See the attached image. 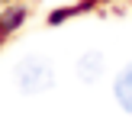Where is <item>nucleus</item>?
Listing matches in <instances>:
<instances>
[{
    "label": "nucleus",
    "instance_id": "nucleus-2",
    "mask_svg": "<svg viewBox=\"0 0 132 132\" xmlns=\"http://www.w3.org/2000/svg\"><path fill=\"white\" fill-rule=\"evenodd\" d=\"M103 68H106V61H103L100 52H84L81 61H77V77L84 84H97L100 74H103Z\"/></svg>",
    "mask_w": 132,
    "mask_h": 132
},
{
    "label": "nucleus",
    "instance_id": "nucleus-1",
    "mask_svg": "<svg viewBox=\"0 0 132 132\" xmlns=\"http://www.w3.org/2000/svg\"><path fill=\"white\" fill-rule=\"evenodd\" d=\"M13 77H16V87L23 94H29V97L32 94H45V90L55 87V68L42 55H26L13 68Z\"/></svg>",
    "mask_w": 132,
    "mask_h": 132
},
{
    "label": "nucleus",
    "instance_id": "nucleus-3",
    "mask_svg": "<svg viewBox=\"0 0 132 132\" xmlns=\"http://www.w3.org/2000/svg\"><path fill=\"white\" fill-rule=\"evenodd\" d=\"M113 97H116V103H119L126 113H132V61L116 74V81H113Z\"/></svg>",
    "mask_w": 132,
    "mask_h": 132
}]
</instances>
